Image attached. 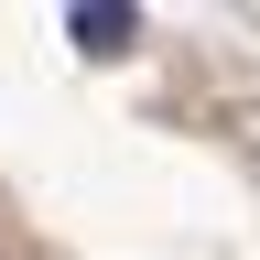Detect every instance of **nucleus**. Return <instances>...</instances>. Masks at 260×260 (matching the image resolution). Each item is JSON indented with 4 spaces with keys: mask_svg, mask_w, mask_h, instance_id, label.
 Returning a JSON list of instances; mask_svg holds the SVG:
<instances>
[{
    "mask_svg": "<svg viewBox=\"0 0 260 260\" xmlns=\"http://www.w3.org/2000/svg\"><path fill=\"white\" fill-rule=\"evenodd\" d=\"M65 32H76V54H130L141 44V11H130V0H76V11H65Z\"/></svg>",
    "mask_w": 260,
    "mask_h": 260,
    "instance_id": "f257e3e1",
    "label": "nucleus"
}]
</instances>
